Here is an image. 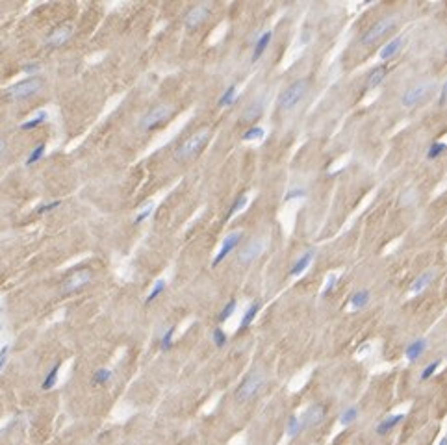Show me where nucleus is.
<instances>
[{
  "instance_id": "f257e3e1",
  "label": "nucleus",
  "mask_w": 447,
  "mask_h": 445,
  "mask_svg": "<svg viewBox=\"0 0 447 445\" xmlns=\"http://www.w3.org/2000/svg\"><path fill=\"white\" fill-rule=\"evenodd\" d=\"M210 138H212V132H210L208 128H202V130L195 132L193 136H189L182 145L178 147L175 158H177L178 161H187V160H191V158H195L204 147L208 145Z\"/></svg>"
},
{
  "instance_id": "f03ea898",
  "label": "nucleus",
  "mask_w": 447,
  "mask_h": 445,
  "mask_svg": "<svg viewBox=\"0 0 447 445\" xmlns=\"http://www.w3.org/2000/svg\"><path fill=\"white\" fill-rule=\"evenodd\" d=\"M265 380H267V376H265L263 371H260V369L251 371V373L241 380V384H239L236 393H234L236 401H238V403H247V401H251L256 393L265 386Z\"/></svg>"
},
{
  "instance_id": "7ed1b4c3",
  "label": "nucleus",
  "mask_w": 447,
  "mask_h": 445,
  "mask_svg": "<svg viewBox=\"0 0 447 445\" xmlns=\"http://www.w3.org/2000/svg\"><path fill=\"white\" fill-rule=\"evenodd\" d=\"M308 85H310V80H306V78H299V80H295L293 84H290L284 91L280 93V97H278V108H280L282 111H290V110H293V108L302 100V97L306 95Z\"/></svg>"
},
{
  "instance_id": "20e7f679",
  "label": "nucleus",
  "mask_w": 447,
  "mask_h": 445,
  "mask_svg": "<svg viewBox=\"0 0 447 445\" xmlns=\"http://www.w3.org/2000/svg\"><path fill=\"white\" fill-rule=\"evenodd\" d=\"M397 24V15H384L380 17L377 23L371 26L368 32H364V36L360 37V45L364 46H370V45H375L378 39L384 37L388 32H392Z\"/></svg>"
},
{
  "instance_id": "39448f33",
  "label": "nucleus",
  "mask_w": 447,
  "mask_h": 445,
  "mask_svg": "<svg viewBox=\"0 0 447 445\" xmlns=\"http://www.w3.org/2000/svg\"><path fill=\"white\" fill-rule=\"evenodd\" d=\"M432 89H434V82H432L431 78H429V80H421V82H417L416 85H412L410 89H407V91L403 93L401 106L403 108L417 106L419 102H423V100L431 95Z\"/></svg>"
},
{
  "instance_id": "423d86ee",
  "label": "nucleus",
  "mask_w": 447,
  "mask_h": 445,
  "mask_svg": "<svg viewBox=\"0 0 447 445\" xmlns=\"http://www.w3.org/2000/svg\"><path fill=\"white\" fill-rule=\"evenodd\" d=\"M173 111H175V110H173V106H169V104H158V106L150 108L145 115H143L141 123H139L141 130L149 132V130L158 128L160 124H163L171 115H173Z\"/></svg>"
},
{
  "instance_id": "0eeeda50",
  "label": "nucleus",
  "mask_w": 447,
  "mask_h": 445,
  "mask_svg": "<svg viewBox=\"0 0 447 445\" xmlns=\"http://www.w3.org/2000/svg\"><path fill=\"white\" fill-rule=\"evenodd\" d=\"M41 87H43V80H41V78L28 76V78H24V80H21V82H17V84L11 85L8 89V95L15 100L30 99V97H34V95H37V93L41 91Z\"/></svg>"
},
{
  "instance_id": "6e6552de",
  "label": "nucleus",
  "mask_w": 447,
  "mask_h": 445,
  "mask_svg": "<svg viewBox=\"0 0 447 445\" xmlns=\"http://www.w3.org/2000/svg\"><path fill=\"white\" fill-rule=\"evenodd\" d=\"M91 278H93V275L89 269H76V271H73V273L63 280L62 293L63 295H71V293L80 292L82 288H85V286L91 282Z\"/></svg>"
},
{
  "instance_id": "1a4fd4ad",
  "label": "nucleus",
  "mask_w": 447,
  "mask_h": 445,
  "mask_svg": "<svg viewBox=\"0 0 447 445\" xmlns=\"http://www.w3.org/2000/svg\"><path fill=\"white\" fill-rule=\"evenodd\" d=\"M263 249H265V241H263L262 238L251 239V241H249V243H247V245L239 251L238 261L241 263V265H249V263H253V261H255L256 258L263 253Z\"/></svg>"
},
{
  "instance_id": "9d476101",
  "label": "nucleus",
  "mask_w": 447,
  "mask_h": 445,
  "mask_svg": "<svg viewBox=\"0 0 447 445\" xmlns=\"http://www.w3.org/2000/svg\"><path fill=\"white\" fill-rule=\"evenodd\" d=\"M243 239V232L241 230H236V232H230L226 238L223 239V243H221V249H219V253L216 254V258H214V261H212V267H217L221 261L228 256V254L236 249V247L239 245V241Z\"/></svg>"
},
{
  "instance_id": "9b49d317",
  "label": "nucleus",
  "mask_w": 447,
  "mask_h": 445,
  "mask_svg": "<svg viewBox=\"0 0 447 445\" xmlns=\"http://www.w3.org/2000/svg\"><path fill=\"white\" fill-rule=\"evenodd\" d=\"M325 417V407L323 405H312L308 407L302 415L299 417L301 419V429H310V427H316L317 423H321Z\"/></svg>"
},
{
  "instance_id": "f8f14e48",
  "label": "nucleus",
  "mask_w": 447,
  "mask_h": 445,
  "mask_svg": "<svg viewBox=\"0 0 447 445\" xmlns=\"http://www.w3.org/2000/svg\"><path fill=\"white\" fill-rule=\"evenodd\" d=\"M405 45H407V37H405V36H397V37L392 39V41H388V43L378 50V60H380V62L392 60V58H395L397 54L401 52Z\"/></svg>"
},
{
  "instance_id": "ddd939ff",
  "label": "nucleus",
  "mask_w": 447,
  "mask_h": 445,
  "mask_svg": "<svg viewBox=\"0 0 447 445\" xmlns=\"http://www.w3.org/2000/svg\"><path fill=\"white\" fill-rule=\"evenodd\" d=\"M208 15H210L208 4H199V6H195V8H191L187 11L184 23L187 28H197L199 24H202L206 19H208Z\"/></svg>"
},
{
  "instance_id": "4468645a",
  "label": "nucleus",
  "mask_w": 447,
  "mask_h": 445,
  "mask_svg": "<svg viewBox=\"0 0 447 445\" xmlns=\"http://www.w3.org/2000/svg\"><path fill=\"white\" fill-rule=\"evenodd\" d=\"M71 36H73V28H71V26H60V28H56L54 32H50V36L46 37V45L62 46L69 41Z\"/></svg>"
},
{
  "instance_id": "2eb2a0df",
  "label": "nucleus",
  "mask_w": 447,
  "mask_h": 445,
  "mask_svg": "<svg viewBox=\"0 0 447 445\" xmlns=\"http://www.w3.org/2000/svg\"><path fill=\"white\" fill-rule=\"evenodd\" d=\"M262 113H263V100L258 99V100H255V102H251V104L243 110L241 121H243V123H255V121L260 119Z\"/></svg>"
},
{
  "instance_id": "dca6fc26",
  "label": "nucleus",
  "mask_w": 447,
  "mask_h": 445,
  "mask_svg": "<svg viewBox=\"0 0 447 445\" xmlns=\"http://www.w3.org/2000/svg\"><path fill=\"white\" fill-rule=\"evenodd\" d=\"M427 351V339L419 338V339H414L412 343H409L407 345V349H405V356H407V360L409 362H416L417 358H421V354Z\"/></svg>"
},
{
  "instance_id": "f3484780",
  "label": "nucleus",
  "mask_w": 447,
  "mask_h": 445,
  "mask_svg": "<svg viewBox=\"0 0 447 445\" xmlns=\"http://www.w3.org/2000/svg\"><path fill=\"white\" fill-rule=\"evenodd\" d=\"M434 276H436V271H434V269H427V271H423V273L419 276H416V280L412 282V286H410V293L423 292L425 288L434 280Z\"/></svg>"
},
{
  "instance_id": "a211bd4d",
  "label": "nucleus",
  "mask_w": 447,
  "mask_h": 445,
  "mask_svg": "<svg viewBox=\"0 0 447 445\" xmlns=\"http://www.w3.org/2000/svg\"><path fill=\"white\" fill-rule=\"evenodd\" d=\"M271 39H273V32H263L262 36L258 37V41H256V45H255V50H253V62H258V60L262 58L263 52H265L267 46H269Z\"/></svg>"
},
{
  "instance_id": "6ab92c4d",
  "label": "nucleus",
  "mask_w": 447,
  "mask_h": 445,
  "mask_svg": "<svg viewBox=\"0 0 447 445\" xmlns=\"http://www.w3.org/2000/svg\"><path fill=\"white\" fill-rule=\"evenodd\" d=\"M405 419V414H395V415H388L386 419H382V421L377 425V434H380V436H384V434H388L390 430L393 429V427H397L399 423Z\"/></svg>"
},
{
  "instance_id": "aec40b11",
  "label": "nucleus",
  "mask_w": 447,
  "mask_h": 445,
  "mask_svg": "<svg viewBox=\"0 0 447 445\" xmlns=\"http://www.w3.org/2000/svg\"><path fill=\"white\" fill-rule=\"evenodd\" d=\"M312 260H314V253H312V251L301 254V256L297 258V261H295V263L292 265V271H290V275H292V276H299L302 271H306V269H308V265L312 263Z\"/></svg>"
},
{
  "instance_id": "412c9836",
  "label": "nucleus",
  "mask_w": 447,
  "mask_h": 445,
  "mask_svg": "<svg viewBox=\"0 0 447 445\" xmlns=\"http://www.w3.org/2000/svg\"><path fill=\"white\" fill-rule=\"evenodd\" d=\"M386 73H388V69H386V65L382 63V65H377L375 69L370 73V76H368V89H375L377 85L382 84V80L386 78Z\"/></svg>"
},
{
  "instance_id": "4be33fe9",
  "label": "nucleus",
  "mask_w": 447,
  "mask_h": 445,
  "mask_svg": "<svg viewBox=\"0 0 447 445\" xmlns=\"http://www.w3.org/2000/svg\"><path fill=\"white\" fill-rule=\"evenodd\" d=\"M258 312H260V302H253L251 306L247 308V312L243 314V317H241V323H239V330L249 329V327L253 325V321L256 319Z\"/></svg>"
},
{
  "instance_id": "5701e85b",
  "label": "nucleus",
  "mask_w": 447,
  "mask_h": 445,
  "mask_svg": "<svg viewBox=\"0 0 447 445\" xmlns=\"http://www.w3.org/2000/svg\"><path fill=\"white\" fill-rule=\"evenodd\" d=\"M370 299H371L370 292L368 290H360V292H356L349 299V304H351V308H355V310H362V308H366L370 304Z\"/></svg>"
},
{
  "instance_id": "b1692460",
  "label": "nucleus",
  "mask_w": 447,
  "mask_h": 445,
  "mask_svg": "<svg viewBox=\"0 0 447 445\" xmlns=\"http://www.w3.org/2000/svg\"><path fill=\"white\" fill-rule=\"evenodd\" d=\"M58 375H60V364H56V366L50 368V371L46 373L45 380H43V384H41V388H43L45 392L52 390V388L56 386V382H58Z\"/></svg>"
},
{
  "instance_id": "393cba45",
  "label": "nucleus",
  "mask_w": 447,
  "mask_h": 445,
  "mask_svg": "<svg viewBox=\"0 0 447 445\" xmlns=\"http://www.w3.org/2000/svg\"><path fill=\"white\" fill-rule=\"evenodd\" d=\"M46 117H48V113H46L45 110H43V111H37V115L34 117V119H30V121H26V123L21 124V128H23V130H34V128H37V126H41V124L45 123Z\"/></svg>"
},
{
  "instance_id": "a878e982",
  "label": "nucleus",
  "mask_w": 447,
  "mask_h": 445,
  "mask_svg": "<svg viewBox=\"0 0 447 445\" xmlns=\"http://www.w3.org/2000/svg\"><path fill=\"white\" fill-rule=\"evenodd\" d=\"M301 430L302 429H301V419H299V415H290L288 425H286V434H288V438H295Z\"/></svg>"
},
{
  "instance_id": "bb28decb",
  "label": "nucleus",
  "mask_w": 447,
  "mask_h": 445,
  "mask_svg": "<svg viewBox=\"0 0 447 445\" xmlns=\"http://www.w3.org/2000/svg\"><path fill=\"white\" fill-rule=\"evenodd\" d=\"M447 152V143H442V141H436V143H432L431 147H429V150H427V160H436V158H440L442 154Z\"/></svg>"
},
{
  "instance_id": "cd10ccee",
  "label": "nucleus",
  "mask_w": 447,
  "mask_h": 445,
  "mask_svg": "<svg viewBox=\"0 0 447 445\" xmlns=\"http://www.w3.org/2000/svg\"><path fill=\"white\" fill-rule=\"evenodd\" d=\"M112 371L106 368H101L95 371V375H93V384H97V386H104V384H108L110 380H112Z\"/></svg>"
},
{
  "instance_id": "c85d7f7f",
  "label": "nucleus",
  "mask_w": 447,
  "mask_h": 445,
  "mask_svg": "<svg viewBox=\"0 0 447 445\" xmlns=\"http://www.w3.org/2000/svg\"><path fill=\"white\" fill-rule=\"evenodd\" d=\"M356 419H358V408L356 407H351L347 408V410H343L341 412V415H339V423L341 425H351V423H355Z\"/></svg>"
},
{
  "instance_id": "c756f323",
  "label": "nucleus",
  "mask_w": 447,
  "mask_h": 445,
  "mask_svg": "<svg viewBox=\"0 0 447 445\" xmlns=\"http://www.w3.org/2000/svg\"><path fill=\"white\" fill-rule=\"evenodd\" d=\"M263 136H265V130H263L262 126H251L249 130L243 132L241 139L243 141H255V139H262Z\"/></svg>"
},
{
  "instance_id": "7c9ffc66",
  "label": "nucleus",
  "mask_w": 447,
  "mask_h": 445,
  "mask_svg": "<svg viewBox=\"0 0 447 445\" xmlns=\"http://www.w3.org/2000/svg\"><path fill=\"white\" fill-rule=\"evenodd\" d=\"M163 290H165V280H162V278H160V280H156L154 286H152V290H150V293L147 295V299H145L147 304H150V302H152L158 295H162Z\"/></svg>"
},
{
  "instance_id": "2f4dec72",
  "label": "nucleus",
  "mask_w": 447,
  "mask_h": 445,
  "mask_svg": "<svg viewBox=\"0 0 447 445\" xmlns=\"http://www.w3.org/2000/svg\"><path fill=\"white\" fill-rule=\"evenodd\" d=\"M245 204H247V195H243V193H241L238 199L232 202V206H230V210H228V215H226V219H230V217H234V215L238 214V212H241V210L245 208Z\"/></svg>"
},
{
  "instance_id": "473e14b6",
  "label": "nucleus",
  "mask_w": 447,
  "mask_h": 445,
  "mask_svg": "<svg viewBox=\"0 0 447 445\" xmlns=\"http://www.w3.org/2000/svg\"><path fill=\"white\" fill-rule=\"evenodd\" d=\"M152 210H154V202H147L145 206L139 208V212H138V215H136L134 222H136V224H139V222H143L145 219H149V217H150V214H152Z\"/></svg>"
},
{
  "instance_id": "72a5a7b5",
  "label": "nucleus",
  "mask_w": 447,
  "mask_h": 445,
  "mask_svg": "<svg viewBox=\"0 0 447 445\" xmlns=\"http://www.w3.org/2000/svg\"><path fill=\"white\" fill-rule=\"evenodd\" d=\"M236 308H238V302L236 300L232 299V300H228L226 304H224V308L221 310V314H219V323H224L226 319H230L232 317V314L236 312Z\"/></svg>"
},
{
  "instance_id": "f704fd0d",
  "label": "nucleus",
  "mask_w": 447,
  "mask_h": 445,
  "mask_svg": "<svg viewBox=\"0 0 447 445\" xmlns=\"http://www.w3.org/2000/svg\"><path fill=\"white\" fill-rule=\"evenodd\" d=\"M234 100H236V85H230V87L219 97V102H217V104H219V106H230Z\"/></svg>"
},
{
  "instance_id": "c9c22d12",
  "label": "nucleus",
  "mask_w": 447,
  "mask_h": 445,
  "mask_svg": "<svg viewBox=\"0 0 447 445\" xmlns=\"http://www.w3.org/2000/svg\"><path fill=\"white\" fill-rule=\"evenodd\" d=\"M173 336H175V327H169L162 336V339H160V349L162 351H169L173 347Z\"/></svg>"
},
{
  "instance_id": "e433bc0d",
  "label": "nucleus",
  "mask_w": 447,
  "mask_h": 445,
  "mask_svg": "<svg viewBox=\"0 0 447 445\" xmlns=\"http://www.w3.org/2000/svg\"><path fill=\"white\" fill-rule=\"evenodd\" d=\"M212 339H214V343H216V347H224L226 345V341H228V338H226V334H224L223 329H214V334H212Z\"/></svg>"
},
{
  "instance_id": "4c0bfd02",
  "label": "nucleus",
  "mask_w": 447,
  "mask_h": 445,
  "mask_svg": "<svg viewBox=\"0 0 447 445\" xmlns=\"http://www.w3.org/2000/svg\"><path fill=\"white\" fill-rule=\"evenodd\" d=\"M43 154H45V145L41 143V145H37L34 150L30 152V156L26 158V165H32V163H36V161H39L41 158H43Z\"/></svg>"
},
{
  "instance_id": "58836bf2",
  "label": "nucleus",
  "mask_w": 447,
  "mask_h": 445,
  "mask_svg": "<svg viewBox=\"0 0 447 445\" xmlns=\"http://www.w3.org/2000/svg\"><path fill=\"white\" fill-rule=\"evenodd\" d=\"M440 364H442V360H434V362H431V364H429V366H427V368H425L423 371H421V375H419V378H421V380H429V378H431V376L434 375V373H436V369L440 368Z\"/></svg>"
},
{
  "instance_id": "ea45409f",
  "label": "nucleus",
  "mask_w": 447,
  "mask_h": 445,
  "mask_svg": "<svg viewBox=\"0 0 447 445\" xmlns=\"http://www.w3.org/2000/svg\"><path fill=\"white\" fill-rule=\"evenodd\" d=\"M417 200V191L416 189H409V191H405L401 195V204L403 206H410V204H414Z\"/></svg>"
},
{
  "instance_id": "a19ab883",
  "label": "nucleus",
  "mask_w": 447,
  "mask_h": 445,
  "mask_svg": "<svg viewBox=\"0 0 447 445\" xmlns=\"http://www.w3.org/2000/svg\"><path fill=\"white\" fill-rule=\"evenodd\" d=\"M306 195V189H302V187H295V189H290V191L286 193L284 200L288 202V200H293V199H301V197H304Z\"/></svg>"
},
{
  "instance_id": "79ce46f5",
  "label": "nucleus",
  "mask_w": 447,
  "mask_h": 445,
  "mask_svg": "<svg viewBox=\"0 0 447 445\" xmlns=\"http://www.w3.org/2000/svg\"><path fill=\"white\" fill-rule=\"evenodd\" d=\"M338 278H339L338 275H331V276H329V280H327V286H325V290H323L325 297H327V295H329V293H331L332 290L336 288V284H338Z\"/></svg>"
},
{
  "instance_id": "37998d69",
  "label": "nucleus",
  "mask_w": 447,
  "mask_h": 445,
  "mask_svg": "<svg viewBox=\"0 0 447 445\" xmlns=\"http://www.w3.org/2000/svg\"><path fill=\"white\" fill-rule=\"evenodd\" d=\"M60 206V200H54V202H48V204H43V206L37 208V214H48V212H52V210H56V208Z\"/></svg>"
},
{
  "instance_id": "c03bdc74",
  "label": "nucleus",
  "mask_w": 447,
  "mask_h": 445,
  "mask_svg": "<svg viewBox=\"0 0 447 445\" xmlns=\"http://www.w3.org/2000/svg\"><path fill=\"white\" fill-rule=\"evenodd\" d=\"M8 351H9V345H4L0 349V373H2V369H4L6 362H8Z\"/></svg>"
},
{
  "instance_id": "a18cd8bd",
  "label": "nucleus",
  "mask_w": 447,
  "mask_h": 445,
  "mask_svg": "<svg viewBox=\"0 0 447 445\" xmlns=\"http://www.w3.org/2000/svg\"><path fill=\"white\" fill-rule=\"evenodd\" d=\"M447 102V80L444 82V85H442V93H440V106H446Z\"/></svg>"
},
{
  "instance_id": "49530a36",
  "label": "nucleus",
  "mask_w": 447,
  "mask_h": 445,
  "mask_svg": "<svg viewBox=\"0 0 447 445\" xmlns=\"http://www.w3.org/2000/svg\"><path fill=\"white\" fill-rule=\"evenodd\" d=\"M37 69H39L37 63H28V65H24L23 67V71L26 73V74H28V73H34V71H37Z\"/></svg>"
},
{
  "instance_id": "de8ad7c7",
  "label": "nucleus",
  "mask_w": 447,
  "mask_h": 445,
  "mask_svg": "<svg viewBox=\"0 0 447 445\" xmlns=\"http://www.w3.org/2000/svg\"><path fill=\"white\" fill-rule=\"evenodd\" d=\"M4 150H6V141H4V139L0 138V156L4 154Z\"/></svg>"
},
{
  "instance_id": "09e8293b",
  "label": "nucleus",
  "mask_w": 447,
  "mask_h": 445,
  "mask_svg": "<svg viewBox=\"0 0 447 445\" xmlns=\"http://www.w3.org/2000/svg\"><path fill=\"white\" fill-rule=\"evenodd\" d=\"M438 445H447V436H446V438H444V440H442V442H440V444H438Z\"/></svg>"
},
{
  "instance_id": "8fccbe9b",
  "label": "nucleus",
  "mask_w": 447,
  "mask_h": 445,
  "mask_svg": "<svg viewBox=\"0 0 447 445\" xmlns=\"http://www.w3.org/2000/svg\"><path fill=\"white\" fill-rule=\"evenodd\" d=\"M0 434H2V430H0Z\"/></svg>"
},
{
  "instance_id": "3c124183",
  "label": "nucleus",
  "mask_w": 447,
  "mask_h": 445,
  "mask_svg": "<svg viewBox=\"0 0 447 445\" xmlns=\"http://www.w3.org/2000/svg\"><path fill=\"white\" fill-rule=\"evenodd\" d=\"M0 330H2V327H0Z\"/></svg>"
}]
</instances>
